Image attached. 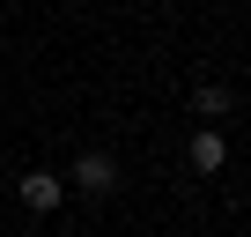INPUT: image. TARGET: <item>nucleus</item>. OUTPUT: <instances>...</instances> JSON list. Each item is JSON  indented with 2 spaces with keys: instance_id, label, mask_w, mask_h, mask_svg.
<instances>
[{
  "instance_id": "4",
  "label": "nucleus",
  "mask_w": 251,
  "mask_h": 237,
  "mask_svg": "<svg viewBox=\"0 0 251 237\" xmlns=\"http://www.w3.org/2000/svg\"><path fill=\"white\" fill-rule=\"evenodd\" d=\"M229 104H236L229 82H192V111H200V118H229Z\"/></svg>"
},
{
  "instance_id": "3",
  "label": "nucleus",
  "mask_w": 251,
  "mask_h": 237,
  "mask_svg": "<svg viewBox=\"0 0 251 237\" xmlns=\"http://www.w3.org/2000/svg\"><path fill=\"white\" fill-rule=\"evenodd\" d=\"M185 156H192V171H207V178H214V171L229 163V134L207 118V126H192V148H185Z\"/></svg>"
},
{
  "instance_id": "1",
  "label": "nucleus",
  "mask_w": 251,
  "mask_h": 237,
  "mask_svg": "<svg viewBox=\"0 0 251 237\" xmlns=\"http://www.w3.org/2000/svg\"><path fill=\"white\" fill-rule=\"evenodd\" d=\"M67 185H74V193H89V200H103V193H118V156H103V148H89V156H74V171H67Z\"/></svg>"
},
{
  "instance_id": "2",
  "label": "nucleus",
  "mask_w": 251,
  "mask_h": 237,
  "mask_svg": "<svg viewBox=\"0 0 251 237\" xmlns=\"http://www.w3.org/2000/svg\"><path fill=\"white\" fill-rule=\"evenodd\" d=\"M15 200H23L30 215H52V207L67 200V178H52V171H23V185H15Z\"/></svg>"
}]
</instances>
